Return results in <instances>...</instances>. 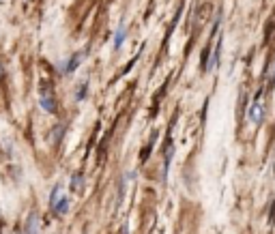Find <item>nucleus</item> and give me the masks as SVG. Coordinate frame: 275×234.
Wrapping results in <instances>:
<instances>
[{
    "instance_id": "obj_5",
    "label": "nucleus",
    "mask_w": 275,
    "mask_h": 234,
    "mask_svg": "<svg viewBox=\"0 0 275 234\" xmlns=\"http://www.w3.org/2000/svg\"><path fill=\"white\" fill-rule=\"evenodd\" d=\"M80 54H77V56H73V58H71V60L67 62V67H65V71H67V73H71V71H75V67H77V64H80Z\"/></svg>"
},
{
    "instance_id": "obj_4",
    "label": "nucleus",
    "mask_w": 275,
    "mask_h": 234,
    "mask_svg": "<svg viewBox=\"0 0 275 234\" xmlns=\"http://www.w3.org/2000/svg\"><path fill=\"white\" fill-rule=\"evenodd\" d=\"M41 106H43L45 110H48V112H54V110H56L54 97H52V99H50V97H43V99H41Z\"/></svg>"
},
{
    "instance_id": "obj_8",
    "label": "nucleus",
    "mask_w": 275,
    "mask_h": 234,
    "mask_svg": "<svg viewBox=\"0 0 275 234\" xmlns=\"http://www.w3.org/2000/svg\"><path fill=\"white\" fill-rule=\"evenodd\" d=\"M28 234H37V217L28 219Z\"/></svg>"
},
{
    "instance_id": "obj_2",
    "label": "nucleus",
    "mask_w": 275,
    "mask_h": 234,
    "mask_svg": "<svg viewBox=\"0 0 275 234\" xmlns=\"http://www.w3.org/2000/svg\"><path fill=\"white\" fill-rule=\"evenodd\" d=\"M125 37H127V28L121 26V28L116 30V37H114V50H121V45L125 43Z\"/></svg>"
},
{
    "instance_id": "obj_7",
    "label": "nucleus",
    "mask_w": 275,
    "mask_h": 234,
    "mask_svg": "<svg viewBox=\"0 0 275 234\" xmlns=\"http://www.w3.org/2000/svg\"><path fill=\"white\" fill-rule=\"evenodd\" d=\"M88 93V82H84L82 86H80V90H77V101H82L84 99V95Z\"/></svg>"
},
{
    "instance_id": "obj_3",
    "label": "nucleus",
    "mask_w": 275,
    "mask_h": 234,
    "mask_svg": "<svg viewBox=\"0 0 275 234\" xmlns=\"http://www.w3.org/2000/svg\"><path fill=\"white\" fill-rule=\"evenodd\" d=\"M52 209H54L56 215H65V213L69 211V200H67V198H61L54 206H52Z\"/></svg>"
},
{
    "instance_id": "obj_1",
    "label": "nucleus",
    "mask_w": 275,
    "mask_h": 234,
    "mask_svg": "<svg viewBox=\"0 0 275 234\" xmlns=\"http://www.w3.org/2000/svg\"><path fill=\"white\" fill-rule=\"evenodd\" d=\"M247 118H250V122L252 125H260L263 122V118H265V108H263V103H260V99H256L250 106V110H247Z\"/></svg>"
},
{
    "instance_id": "obj_6",
    "label": "nucleus",
    "mask_w": 275,
    "mask_h": 234,
    "mask_svg": "<svg viewBox=\"0 0 275 234\" xmlns=\"http://www.w3.org/2000/svg\"><path fill=\"white\" fill-rule=\"evenodd\" d=\"M71 189L73 191H80L82 189V176L77 174V176H73V183H71Z\"/></svg>"
}]
</instances>
